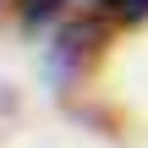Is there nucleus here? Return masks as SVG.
I'll use <instances>...</instances> for the list:
<instances>
[{
    "instance_id": "obj_1",
    "label": "nucleus",
    "mask_w": 148,
    "mask_h": 148,
    "mask_svg": "<svg viewBox=\"0 0 148 148\" xmlns=\"http://www.w3.org/2000/svg\"><path fill=\"white\" fill-rule=\"evenodd\" d=\"M55 5H60V0H27V5H22V16H27V22H49V16H55Z\"/></svg>"
}]
</instances>
